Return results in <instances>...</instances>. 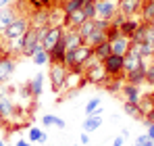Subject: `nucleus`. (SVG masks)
<instances>
[{
  "label": "nucleus",
  "instance_id": "f257e3e1",
  "mask_svg": "<svg viewBox=\"0 0 154 146\" xmlns=\"http://www.w3.org/2000/svg\"><path fill=\"white\" fill-rule=\"evenodd\" d=\"M67 73H69V69H67L63 63H50L48 77H50V88H52V92H54V94H58V92H63V90H65Z\"/></svg>",
  "mask_w": 154,
  "mask_h": 146
},
{
  "label": "nucleus",
  "instance_id": "f03ea898",
  "mask_svg": "<svg viewBox=\"0 0 154 146\" xmlns=\"http://www.w3.org/2000/svg\"><path fill=\"white\" fill-rule=\"evenodd\" d=\"M29 27H31V21H29L27 17H17L13 23L2 31V36H4L8 42H13V40H19L27 29H29Z\"/></svg>",
  "mask_w": 154,
  "mask_h": 146
},
{
  "label": "nucleus",
  "instance_id": "7ed1b4c3",
  "mask_svg": "<svg viewBox=\"0 0 154 146\" xmlns=\"http://www.w3.org/2000/svg\"><path fill=\"white\" fill-rule=\"evenodd\" d=\"M83 75H85V81H88V84L100 86V84H106V81H108V73H106V69H104V65L100 61H98L96 65H92L90 69H85Z\"/></svg>",
  "mask_w": 154,
  "mask_h": 146
},
{
  "label": "nucleus",
  "instance_id": "20e7f679",
  "mask_svg": "<svg viewBox=\"0 0 154 146\" xmlns=\"http://www.w3.org/2000/svg\"><path fill=\"white\" fill-rule=\"evenodd\" d=\"M117 2L112 0H98L96 2V17L98 19H106V21H112L117 17Z\"/></svg>",
  "mask_w": 154,
  "mask_h": 146
},
{
  "label": "nucleus",
  "instance_id": "39448f33",
  "mask_svg": "<svg viewBox=\"0 0 154 146\" xmlns=\"http://www.w3.org/2000/svg\"><path fill=\"white\" fill-rule=\"evenodd\" d=\"M104 69H106V73H108V77H119L123 71V56L121 54H110L108 59H104L102 61Z\"/></svg>",
  "mask_w": 154,
  "mask_h": 146
},
{
  "label": "nucleus",
  "instance_id": "423d86ee",
  "mask_svg": "<svg viewBox=\"0 0 154 146\" xmlns=\"http://www.w3.org/2000/svg\"><path fill=\"white\" fill-rule=\"evenodd\" d=\"M117 11L123 17H135L142 11V0H117Z\"/></svg>",
  "mask_w": 154,
  "mask_h": 146
},
{
  "label": "nucleus",
  "instance_id": "0eeeda50",
  "mask_svg": "<svg viewBox=\"0 0 154 146\" xmlns=\"http://www.w3.org/2000/svg\"><path fill=\"white\" fill-rule=\"evenodd\" d=\"M15 71V56L13 54H2L0 56V84L8 81Z\"/></svg>",
  "mask_w": 154,
  "mask_h": 146
},
{
  "label": "nucleus",
  "instance_id": "6e6552de",
  "mask_svg": "<svg viewBox=\"0 0 154 146\" xmlns=\"http://www.w3.org/2000/svg\"><path fill=\"white\" fill-rule=\"evenodd\" d=\"M63 33H65V29H63V25H50L48 27V31H46V36H44V40H42V46L46 50H50L60 38H63Z\"/></svg>",
  "mask_w": 154,
  "mask_h": 146
},
{
  "label": "nucleus",
  "instance_id": "1a4fd4ad",
  "mask_svg": "<svg viewBox=\"0 0 154 146\" xmlns=\"http://www.w3.org/2000/svg\"><path fill=\"white\" fill-rule=\"evenodd\" d=\"M146 69H148V65L142 61L133 71L125 73V81H127V84H133V86H142V84L146 81Z\"/></svg>",
  "mask_w": 154,
  "mask_h": 146
},
{
  "label": "nucleus",
  "instance_id": "9d476101",
  "mask_svg": "<svg viewBox=\"0 0 154 146\" xmlns=\"http://www.w3.org/2000/svg\"><path fill=\"white\" fill-rule=\"evenodd\" d=\"M65 52H67V42H65V33H63V38L48 50L50 63H63V65H65Z\"/></svg>",
  "mask_w": 154,
  "mask_h": 146
},
{
  "label": "nucleus",
  "instance_id": "9b49d317",
  "mask_svg": "<svg viewBox=\"0 0 154 146\" xmlns=\"http://www.w3.org/2000/svg\"><path fill=\"white\" fill-rule=\"evenodd\" d=\"M140 23H142V19L135 15V17H125L123 19V23L119 25V31H121V36H125V38H129L131 40V36L135 33V29L140 27Z\"/></svg>",
  "mask_w": 154,
  "mask_h": 146
},
{
  "label": "nucleus",
  "instance_id": "f8f14e48",
  "mask_svg": "<svg viewBox=\"0 0 154 146\" xmlns=\"http://www.w3.org/2000/svg\"><path fill=\"white\" fill-rule=\"evenodd\" d=\"M121 94L125 96V102H135V104H140V100H142V90H140V86H133V84H123V88H121Z\"/></svg>",
  "mask_w": 154,
  "mask_h": 146
},
{
  "label": "nucleus",
  "instance_id": "ddd939ff",
  "mask_svg": "<svg viewBox=\"0 0 154 146\" xmlns=\"http://www.w3.org/2000/svg\"><path fill=\"white\" fill-rule=\"evenodd\" d=\"M92 56H94V48L81 44L79 48H75V67H73V69H81V67L85 65V61L92 59Z\"/></svg>",
  "mask_w": 154,
  "mask_h": 146
},
{
  "label": "nucleus",
  "instance_id": "4468645a",
  "mask_svg": "<svg viewBox=\"0 0 154 146\" xmlns=\"http://www.w3.org/2000/svg\"><path fill=\"white\" fill-rule=\"evenodd\" d=\"M129 46H131V40L125 38V36H117L115 40H110L112 54H121V56H125V54L129 52Z\"/></svg>",
  "mask_w": 154,
  "mask_h": 146
},
{
  "label": "nucleus",
  "instance_id": "2eb2a0df",
  "mask_svg": "<svg viewBox=\"0 0 154 146\" xmlns=\"http://www.w3.org/2000/svg\"><path fill=\"white\" fill-rule=\"evenodd\" d=\"M17 19V11H15V6L11 4V6H4V8H0V33L8 27V25L13 23Z\"/></svg>",
  "mask_w": 154,
  "mask_h": 146
},
{
  "label": "nucleus",
  "instance_id": "dca6fc26",
  "mask_svg": "<svg viewBox=\"0 0 154 146\" xmlns=\"http://www.w3.org/2000/svg\"><path fill=\"white\" fill-rule=\"evenodd\" d=\"M13 113H15L13 100L6 96V94H2V96H0V119H2V121H8V119L13 117Z\"/></svg>",
  "mask_w": 154,
  "mask_h": 146
},
{
  "label": "nucleus",
  "instance_id": "f3484780",
  "mask_svg": "<svg viewBox=\"0 0 154 146\" xmlns=\"http://www.w3.org/2000/svg\"><path fill=\"white\" fill-rule=\"evenodd\" d=\"M42 88H44V73H35L31 77V81L27 84V90H29V94L33 98H38L42 94Z\"/></svg>",
  "mask_w": 154,
  "mask_h": 146
},
{
  "label": "nucleus",
  "instance_id": "a211bd4d",
  "mask_svg": "<svg viewBox=\"0 0 154 146\" xmlns=\"http://www.w3.org/2000/svg\"><path fill=\"white\" fill-rule=\"evenodd\" d=\"M31 25L40 27V25H50V8H40V11H33L31 15Z\"/></svg>",
  "mask_w": 154,
  "mask_h": 146
},
{
  "label": "nucleus",
  "instance_id": "6ab92c4d",
  "mask_svg": "<svg viewBox=\"0 0 154 146\" xmlns=\"http://www.w3.org/2000/svg\"><path fill=\"white\" fill-rule=\"evenodd\" d=\"M65 42H67V48H79L83 44L81 36L77 33V29H73V27L65 29Z\"/></svg>",
  "mask_w": 154,
  "mask_h": 146
},
{
  "label": "nucleus",
  "instance_id": "aec40b11",
  "mask_svg": "<svg viewBox=\"0 0 154 146\" xmlns=\"http://www.w3.org/2000/svg\"><path fill=\"white\" fill-rule=\"evenodd\" d=\"M110 54H112V48H110V40H104L102 44H98V46L94 48V56H96L100 63H102L104 59H108Z\"/></svg>",
  "mask_w": 154,
  "mask_h": 146
},
{
  "label": "nucleus",
  "instance_id": "412c9836",
  "mask_svg": "<svg viewBox=\"0 0 154 146\" xmlns=\"http://www.w3.org/2000/svg\"><path fill=\"white\" fill-rule=\"evenodd\" d=\"M140 19L144 23H154V0H146L144 8L140 11Z\"/></svg>",
  "mask_w": 154,
  "mask_h": 146
},
{
  "label": "nucleus",
  "instance_id": "4be33fe9",
  "mask_svg": "<svg viewBox=\"0 0 154 146\" xmlns=\"http://www.w3.org/2000/svg\"><path fill=\"white\" fill-rule=\"evenodd\" d=\"M104 40H106V31L98 29V27H94V31H92V33H90V38L85 40V46H92V48H96L98 44H102Z\"/></svg>",
  "mask_w": 154,
  "mask_h": 146
},
{
  "label": "nucleus",
  "instance_id": "5701e85b",
  "mask_svg": "<svg viewBox=\"0 0 154 146\" xmlns=\"http://www.w3.org/2000/svg\"><path fill=\"white\" fill-rule=\"evenodd\" d=\"M100 127H102V117H98V115L85 117V121H83V132L94 134V132H96V129H100Z\"/></svg>",
  "mask_w": 154,
  "mask_h": 146
},
{
  "label": "nucleus",
  "instance_id": "b1692460",
  "mask_svg": "<svg viewBox=\"0 0 154 146\" xmlns=\"http://www.w3.org/2000/svg\"><path fill=\"white\" fill-rule=\"evenodd\" d=\"M144 59H140V56H135V54H131V52H127L125 56H123V71L129 73V71H133L140 63H142Z\"/></svg>",
  "mask_w": 154,
  "mask_h": 146
},
{
  "label": "nucleus",
  "instance_id": "393cba45",
  "mask_svg": "<svg viewBox=\"0 0 154 146\" xmlns=\"http://www.w3.org/2000/svg\"><path fill=\"white\" fill-rule=\"evenodd\" d=\"M125 113H127L129 117H133V119H140V121H144V119H146V115H144L142 106H140V104H135V102H125Z\"/></svg>",
  "mask_w": 154,
  "mask_h": 146
},
{
  "label": "nucleus",
  "instance_id": "a878e982",
  "mask_svg": "<svg viewBox=\"0 0 154 146\" xmlns=\"http://www.w3.org/2000/svg\"><path fill=\"white\" fill-rule=\"evenodd\" d=\"M42 125H44V127H52V125H54V127H58V129H65V125H67V123H65V119L54 117V115L48 113V115H44V117H42Z\"/></svg>",
  "mask_w": 154,
  "mask_h": 146
},
{
  "label": "nucleus",
  "instance_id": "bb28decb",
  "mask_svg": "<svg viewBox=\"0 0 154 146\" xmlns=\"http://www.w3.org/2000/svg\"><path fill=\"white\" fill-rule=\"evenodd\" d=\"M94 31V19H85L83 23L77 27V33L81 36V40H83V44H85V40L90 38V33Z\"/></svg>",
  "mask_w": 154,
  "mask_h": 146
},
{
  "label": "nucleus",
  "instance_id": "cd10ccee",
  "mask_svg": "<svg viewBox=\"0 0 154 146\" xmlns=\"http://www.w3.org/2000/svg\"><path fill=\"white\" fill-rule=\"evenodd\" d=\"M140 106H142L144 115H148L150 111H154V96H152V92H144V94H142Z\"/></svg>",
  "mask_w": 154,
  "mask_h": 146
},
{
  "label": "nucleus",
  "instance_id": "c85d7f7f",
  "mask_svg": "<svg viewBox=\"0 0 154 146\" xmlns=\"http://www.w3.org/2000/svg\"><path fill=\"white\" fill-rule=\"evenodd\" d=\"M33 65H38V67H44V65H50V54H48V50L46 48H42V50H38L33 56Z\"/></svg>",
  "mask_w": 154,
  "mask_h": 146
},
{
  "label": "nucleus",
  "instance_id": "c756f323",
  "mask_svg": "<svg viewBox=\"0 0 154 146\" xmlns=\"http://www.w3.org/2000/svg\"><path fill=\"white\" fill-rule=\"evenodd\" d=\"M96 2H98V0H85V2H83L81 11H83L85 19H96Z\"/></svg>",
  "mask_w": 154,
  "mask_h": 146
},
{
  "label": "nucleus",
  "instance_id": "7c9ffc66",
  "mask_svg": "<svg viewBox=\"0 0 154 146\" xmlns=\"http://www.w3.org/2000/svg\"><path fill=\"white\" fill-rule=\"evenodd\" d=\"M83 2H85V0H65L63 13H65V15H71L73 11H79V8L83 6Z\"/></svg>",
  "mask_w": 154,
  "mask_h": 146
},
{
  "label": "nucleus",
  "instance_id": "2f4dec72",
  "mask_svg": "<svg viewBox=\"0 0 154 146\" xmlns=\"http://www.w3.org/2000/svg\"><path fill=\"white\" fill-rule=\"evenodd\" d=\"M100 102H102V98H100V96L90 98V100H88V104H85V111H83V113H85V117H92V115H94V111L100 106Z\"/></svg>",
  "mask_w": 154,
  "mask_h": 146
},
{
  "label": "nucleus",
  "instance_id": "473e14b6",
  "mask_svg": "<svg viewBox=\"0 0 154 146\" xmlns=\"http://www.w3.org/2000/svg\"><path fill=\"white\" fill-rule=\"evenodd\" d=\"M27 4H29L33 11H40V8H52V0H27Z\"/></svg>",
  "mask_w": 154,
  "mask_h": 146
},
{
  "label": "nucleus",
  "instance_id": "72a5a7b5",
  "mask_svg": "<svg viewBox=\"0 0 154 146\" xmlns=\"http://www.w3.org/2000/svg\"><path fill=\"white\" fill-rule=\"evenodd\" d=\"M42 134H44V132H42L40 127H29V132H27V140L33 142V144H38L40 138H42Z\"/></svg>",
  "mask_w": 154,
  "mask_h": 146
},
{
  "label": "nucleus",
  "instance_id": "f704fd0d",
  "mask_svg": "<svg viewBox=\"0 0 154 146\" xmlns=\"http://www.w3.org/2000/svg\"><path fill=\"white\" fill-rule=\"evenodd\" d=\"M146 84L148 86H154V65H150L146 69Z\"/></svg>",
  "mask_w": 154,
  "mask_h": 146
},
{
  "label": "nucleus",
  "instance_id": "c9c22d12",
  "mask_svg": "<svg viewBox=\"0 0 154 146\" xmlns=\"http://www.w3.org/2000/svg\"><path fill=\"white\" fill-rule=\"evenodd\" d=\"M148 140H150V138H148V134H140V136L135 138V144H133V146H144Z\"/></svg>",
  "mask_w": 154,
  "mask_h": 146
},
{
  "label": "nucleus",
  "instance_id": "e433bc0d",
  "mask_svg": "<svg viewBox=\"0 0 154 146\" xmlns=\"http://www.w3.org/2000/svg\"><path fill=\"white\" fill-rule=\"evenodd\" d=\"M79 142H81V146H88V144H90V134H88V132H81Z\"/></svg>",
  "mask_w": 154,
  "mask_h": 146
},
{
  "label": "nucleus",
  "instance_id": "4c0bfd02",
  "mask_svg": "<svg viewBox=\"0 0 154 146\" xmlns=\"http://www.w3.org/2000/svg\"><path fill=\"white\" fill-rule=\"evenodd\" d=\"M123 144H125V138H123V136L119 134V136H117V138L112 140V146H123Z\"/></svg>",
  "mask_w": 154,
  "mask_h": 146
},
{
  "label": "nucleus",
  "instance_id": "58836bf2",
  "mask_svg": "<svg viewBox=\"0 0 154 146\" xmlns=\"http://www.w3.org/2000/svg\"><path fill=\"white\" fill-rule=\"evenodd\" d=\"M146 134H148V138L154 140V123H148V129H146Z\"/></svg>",
  "mask_w": 154,
  "mask_h": 146
},
{
  "label": "nucleus",
  "instance_id": "ea45409f",
  "mask_svg": "<svg viewBox=\"0 0 154 146\" xmlns=\"http://www.w3.org/2000/svg\"><path fill=\"white\" fill-rule=\"evenodd\" d=\"M15 146H33V142H29V140H19Z\"/></svg>",
  "mask_w": 154,
  "mask_h": 146
},
{
  "label": "nucleus",
  "instance_id": "a19ab883",
  "mask_svg": "<svg viewBox=\"0 0 154 146\" xmlns=\"http://www.w3.org/2000/svg\"><path fill=\"white\" fill-rule=\"evenodd\" d=\"M15 0H0V8H4V6H11Z\"/></svg>",
  "mask_w": 154,
  "mask_h": 146
},
{
  "label": "nucleus",
  "instance_id": "79ce46f5",
  "mask_svg": "<svg viewBox=\"0 0 154 146\" xmlns=\"http://www.w3.org/2000/svg\"><path fill=\"white\" fill-rule=\"evenodd\" d=\"M46 142H48V136H46V134H42V138H40V142H38V144H46Z\"/></svg>",
  "mask_w": 154,
  "mask_h": 146
},
{
  "label": "nucleus",
  "instance_id": "37998d69",
  "mask_svg": "<svg viewBox=\"0 0 154 146\" xmlns=\"http://www.w3.org/2000/svg\"><path fill=\"white\" fill-rule=\"evenodd\" d=\"M121 136H123V138H127V136H129V129H127V127H123V129H121Z\"/></svg>",
  "mask_w": 154,
  "mask_h": 146
},
{
  "label": "nucleus",
  "instance_id": "c03bdc74",
  "mask_svg": "<svg viewBox=\"0 0 154 146\" xmlns=\"http://www.w3.org/2000/svg\"><path fill=\"white\" fill-rule=\"evenodd\" d=\"M144 146H154V140H148V142H146Z\"/></svg>",
  "mask_w": 154,
  "mask_h": 146
},
{
  "label": "nucleus",
  "instance_id": "a18cd8bd",
  "mask_svg": "<svg viewBox=\"0 0 154 146\" xmlns=\"http://www.w3.org/2000/svg\"><path fill=\"white\" fill-rule=\"evenodd\" d=\"M0 146H6V144H4V142H2V140H0Z\"/></svg>",
  "mask_w": 154,
  "mask_h": 146
},
{
  "label": "nucleus",
  "instance_id": "49530a36",
  "mask_svg": "<svg viewBox=\"0 0 154 146\" xmlns=\"http://www.w3.org/2000/svg\"><path fill=\"white\" fill-rule=\"evenodd\" d=\"M6 146H11V144H6ZM13 146H15V144H13Z\"/></svg>",
  "mask_w": 154,
  "mask_h": 146
},
{
  "label": "nucleus",
  "instance_id": "de8ad7c7",
  "mask_svg": "<svg viewBox=\"0 0 154 146\" xmlns=\"http://www.w3.org/2000/svg\"><path fill=\"white\" fill-rule=\"evenodd\" d=\"M73 146H79V144H73Z\"/></svg>",
  "mask_w": 154,
  "mask_h": 146
},
{
  "label": "nucleus",
  "instance_id": "09e8293b",
  "mask_svg": "<svg viewBox=\"0 0 154 146\" xmlns=\"http://www.w3.org/2000/svg\"><path fill=\"white\" fill-rule=\"evenodd\" d=\"M112 2H117V0H112Z\"/></svg>",
  "mask_w": 154,
  "mask_h": 146
},
{
  "label": "nucleus",
  "instance_id": "8fccbe9b",
  "mask_svg": "<svg viewBox=\"0 0 154 146\" xmlns=\"http://www.w3.org/2000/svg\"><path fill=\"white\" fill-rule=\"evenodd\" d=\"M0 96H2V94H0Z\"/></svg>",
  "mask_w": 154,
  "mask_h": 146
},
{
  "label": "nucleus",
  "instance_id": "3c124183",
  "mask_svg": "<svg viewBox=\"0 0 154 146\" xmlns=\"http://www.w3.org/2000/svg\"><path fill=\"white\" fill-rule=\"evenodd\" d=\"M88 146H90V144H88Z\"/></svg>",
  "mask_w": 154,
  "mask_h": 146
}]
</instances>
